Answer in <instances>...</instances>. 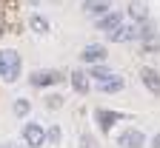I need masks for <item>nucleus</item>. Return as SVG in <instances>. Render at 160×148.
I'll return each instance as SVG.
<instances>
[{"label": "nucleus", "mask_w": 160, "mask_h": 148, "mask_svg": "<svg viewBox=\"0 0 160 148\" xmlns=\"http://www.w3.org/2000/svg\"><path fill=\"white\" fill-rule=\"evenodd\" d=\"M0 77L6 83H14L20 77V54L17 51H12V49L0 51Z\"/></svg>", "instance_id": "f257e3e1"}, {"label": "nucleus", "mask_w": 160, "mask_h": 148, "mask_svg": "<svg viewBox=\"0 0 160 148\" xmlns=\"http://www.w3.org/2000/svg\"><path fill=\"white\" fill-rule=\"evenodd\" d=\"M117 145L120 148H143L146 137H143V131H137V128H126L123 134L117 137Z\"/></svg>", "instance_id": "f03ea898"}, {"label": "nucleus", "mask_w": 160, "mask_h": 148, "mask_svg": "<svg viewBox=\"0 0 160 148\" xmlns=\"http://www.w3.org/2000/svg\"><path fill=\"white\" fill-rule=\"evenodd\" d=\"M23 140H26V145H32V148H40L46 142V134H43V128H40L37 122H29L26 128H23Z\"/></svg>", "instance_id": "7ed1b4c3"}, {"label": "nucleus", "mask_w": 160, "mask_h": 148, "mask_svg": "<svg viewBox=\"0 0 160 148\" xmlns=\"http://www.w3.org/2000/svg\"><path fill=\"white\" fill-rule=\"evenodd\" d=\"M137 37H140V29L137 26H117L114 31H109L112 43H126V40H137Z\"/></svg>", "instance_id": "20e7f679"}, {"label": "nucleus", "mask_w": 160, "mask_h": 148, "mask_svg": "<svg viewBox=\"0 0 160 148\" xmlns=\"http://www.w3.org/2000/svg\"><path fill=\"white\" fill-rule=\"evenodd\" d=\"M83 63H100V60H106V46L103 43H92V46H86L83 49Z\"/></svg>", "instance_id": "39448f33"}, {"label": "nucleus", "mask_w": 160, "mask_h": 148, "mask_svg": "<svg viewBox=\"0 0 160 148\" xmlns=\"http://www.w3.org/2000/svg\"><path fill=\"white\" fill-rule=\"evenodd\" d=\"M140 77H143L146 88H149L154 97H160V74H157L154 69H143V71H140Z\"/></svg>", "instance_id": "423d86ee"}, {"label": "nucleus", "mask_w": 160, "mask_h": 148, "mask_svg": "<svg viewBox=\"0 0 160 148\" xmlns=\"http://www.w3.org/2000/svg\"><path fill=\"white\" fill-rule=\"evenodd\" d=\"M29 80H32V86H37V88H40V86H52V83H57V80H60V74H57V71H34Z\"/></svg>", "instance_id": "0eeeda50"}, {"label": "nucleus", "mask_w": 160, "mask_h": 148, "mask_svg": "<svg viewBox=\"0 0 160 148\" xmlns=\"http://www.w3.org/2000/svg\"><path fill=\"white\" fill-rule=\"evenodd\" d=\"M83 12L86 14H103V12H112V3L109 0H83Z\"/></svg>", "instance_id": "6e6552de"}, {"label": "nucleus", "mask_w": 160, "mask_h": 148, "mask_svg": "<svg viewBox=\"0 0 160 148\" xmlns=\"http://www.w3.org/2000/svg\"><path fill=\"white\" fill-rule=\"evenodd\" d=\"M72 86L77 94H89V74L83 71H72Z\"/></svg>", "instance_id": "1a4fd4ad"}, {"label": "nucleus", "mask_w": 160, "mask_h": 148, "mask_svg": "<svg viewBox=\"0 0 160 148\" xmlns=\"http://www.w3.org/2000/svg\"><path fill=\"white\" fill-rule=\"evenodd\" d=\"M117 26H120V14H117V12L106 14L103 20H97V29H100V31H106V34H109V31H114Z\"/></svg>", "instance_id": "9d476101"}, {"label": "nucleus", "mask_w": 160, "mask_h": 148, "mask_svg": "<svg viewBox=\"0 0 160 148\" xmlns=\"http://www.w3.org/2000/svg\"><path fill=\"white\" fill-rule=\"evenodd\" d=\"M120 88H123V80L114 77V74H112V80H109V77L100 80V91H106V94H114V91H120Z\"/></svg>", "instance_id": "9b49d317"}, {"label": "nucleus", "mask_w": 160, "mask_h": 148, "mask_svg": "<svg viewBox=\"0 0 160 148\" xmlns=\"http://www.w3.org/2000/svg\"><path fill=\"white\" fill-rule=\"evenodd\" d=\"M97 120H100V128H103V131H112V125H114V120H120V114H114V111H97Z\"/></svg>", "instance_id": "f8f14e48"}, {"label": "nucleus", "mask_w": 160, "mask_h": 148, "mask_svg": "<svg viewBox=\"0 0 160 148\" xmlns=\"http://www.w3.org/2000/svg\"><path fill=\"white\" fill-rule=\"evenodd\" d=\"M29 26H32V31H37V34H46V31H49V20L40 17V14H34V17L29 20Z\"/></svg>", "instance_id": "ddd939ff"}, {"label": "nucleus", "mask_w": 160, "mask_h": 148, "mask_svg": "<svg viewBox=\"0 0 160 148\" xmlns=\"http://www.w3.org/2000/svg\"><path fill=\"white\" fill-rule=\"evenodd\" d=\"M129 14H132V20H146L149 12H146L143 3H132V6H129Z\"/></svg>", "instance_id": "4468645a"}, {"label": "nucleus", "mask_w": 160, "mask_h": 148, "mask_svg": "<svg viewBox=\"0 0 160 148\" xmlns=\"http://www.w3.org/2000/svg\"><path fill=\"white\" fill-rule=\"evenodd\" d=\"M29 111H32V103H29V100H23V97L14 100V114H17V117H26Z\"/></svg>", "instance_id": "2eb2a0df"}, {"label": "nucleus", "mask_w": 160, "mask_h": 148, "mask_svg": "<svg viewBox=\"0 0 160 148\" xmlns=\"http://www.w3.org/2000/svg\"><path fill=\"white\" fill-rule=\"evenodd\" d=\"M46 142L49 145H57L60 142V128H57V125H52V128L46 131Z\"/></svg>", "instance_id": "dca6fc26"}, {"label": "nucleus", "mask_w": 160, "mask_h": 148, "mask_svg": "<svg viewBox=\"0 0 160 148\" xmlns=\"http://www.w3.org/2000/svg\"><path fill=\"white\" fill-rule=\"evenodd\" d=\"M89 77H97V80H106V77H112V71L100 69V66H92V69H89Z\"/></svg>", "instance_id": "f3484780"}, {"label": "nucleus", "mask_w": 160, "mask_h": 148, "mask_svg": "<svg viewBox=\"0 0 160 148\" xmlns=\"http://www.w3.org/2000/svg\"><path fill=\"white\" fill-rule=\"evenodd\" d=\"M60 105H63V97H60V94H52L49 97V108H60Z\"/></svg>", "instance_id": "a211bd4d"}, {"label": "nucleus", "mask_w": 160, "mask_h": 148, "mask_svg": "<svg viewBox=\"0 0 160 148\" xmlns=\"http://www.w3.org/2000/svg\"><path fill=\"white\" fill-rule=\"evenodd\" d=\"M80 148H97V145H94V140L89 134H83V137H80Z\"/></svg>", "instance_id": "6ab92c4d"}, {"label": "nucleus", "mask_w": 160, "mask_h": 148, "mask_svg": "<svg viewBox=\"0 0 160 148\" xmlns=\"http://www.w3.org/2000/svg\"><path fill=\"white\" fill-rule=\"evenodd\" d=\"M152 148H160V134H154V140H152Z\"/></svg>", "instance_id": "aec40b11"}, {"label": "nucleus", "mask_w": 160, "mask_h": 148, "mask_svg": "<svg viewBox=\"0 0 160 148\" xmlns=\"http://www.w3.org/2000/svg\"><path fill=\"white\" fill-rule=\"evenodd\" d=\"M3 148H20V145H17V142H6Z\"/></svg>", "instance_id": "412c9836"}, {"label": "nucleus", "mask_w": 160, "mask_h": 148, "mask_svg": "<svg viewBox=\"0 0 160 148\" xmlns=\"http://www.w3.org/2000/svg\"><path fill=\"white\" fill-rule=\"evenodd\" d=\"M0 37H3V17H0Z\"/></svg>", "instance_id": "4be33fe9"}, {"label": "nucleus", "mask_w": 160, "mask_h": 148, "mask_svg": "<svg viewBox=\"0 0 160 148\" xmlns=\"http://www.w3.org/2000/svg\"><path fill=\"white\" fill-rule=\"evenodd\" d=\"M29 3H32V6H37V3H40V0H29Z\"/></svg>", "instance_id": "5701e85b"}]
</instances>
